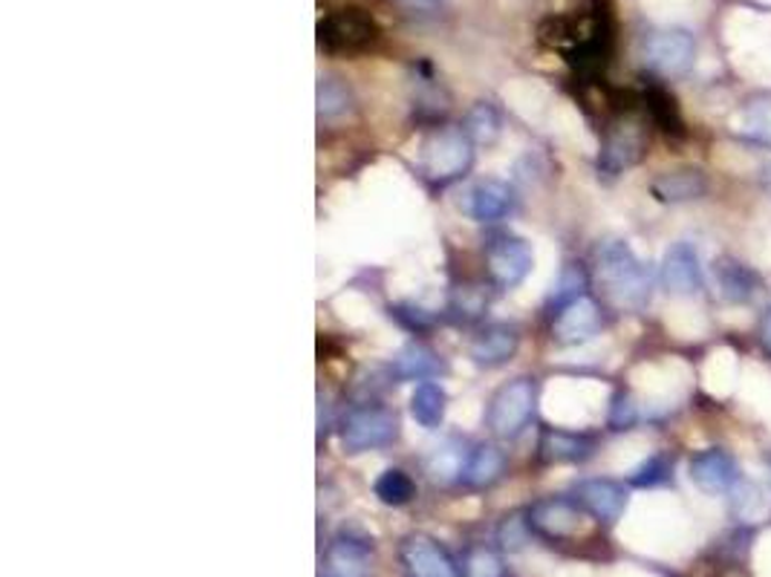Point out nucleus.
<instances>
[{"mask_svg":"<svg viewBox=\"0 0 771 577\" xmlns=\"http://www.w3.org/2000/svg\"><path fill=\"white\" fill-rule=\"evenodd\" d=\"M575 500L595 520L616 522L624 508H627V491L613 479H587V482H580L575 488Z\"/></svg>","mask_w":771,"mask_h":577,"instance_id":"4468645a","label":"nucleus"},{"mask_svg":"<svg viewBox=\"0 0 771 577\" xmlns=\"http://www.w3.org/2000/svg\"><path fill=\"white\" fill-rule=\"evenodd\" d=\"M442 370L439 359L428 346L411 344L408 350L399 352L397 359V375L399 379H431Z\"/></svg>","mask_w":771,"mask_h":577,"instance_id":"393cba45","label":"nucleus"},{"mask_svg":"<svg viewBox=\"0 0 771 577\" xmlns=\"http://www.w3.org/2000/svg\"><path fill=\"white\" fill-rule=\"evenodd\" d=\"M731 511H734L740 520H754L765 511V497L754 482L749 479H736V486L731 488Z\"/></svg>","mask_w":771,"mask_h":577,"instance_id":"bb28decb","label":"nucleus"},{"mask_svg":"<svg viewBox=\"0 0 771 577\" xmlns=\"http://www.w3.org/2000/svg\"><path fill=\"white\" fill-rule=\"evenodd\" d=\"M595 275L618 310H642L651 297V275L627 243L607 239L595 252Z\"/></svg>","mask_w":771,"mask_h":577,"instance_id":"f257e3e1","label":"nucleus"},{"mask_svg":"<svg viewBox=\"0 0 771 577\" xmlns=\"http://www.w3.org/2000/svg\"><path fill=\"white\" fill-rule=\"evenodd\" d=\"M402 566L408 577H460L448 551L428 535H411L402 542Z\"/></svg>","mask_w":771,"mask_h":577,"instance_id":"1a4fd4ad","label":"nucleus"},{"mask_svg":"<svg viewBox=\"0 0 771 577\" xmlns=\"http://www.w3.org/2000/svg\"><path fill=\"white\" fill-rule=\"evenodd\" d=\"M375 497L384 506H408L417 497V482L399 468H388L382 477L375 479Z\"/></svg>","mask_w":771,"mask_h":577,"instance_id":"a878e982","label":"nucleus"},{"mask_svg":"<svg viewBox=\"0 0 771 577\" xmlns=\"http://www.w3.org/2000/svg\"><path fill=\"white\" fill-rule=\"evenodd\" d=\"M475 159V141L462 127H437L422 141V170L433 183H451L466 174Z\"/></svg>","mask_w":771,"mask_h":577,"instance_id":"f03ea898","label":"nucleus"},{"mask_svg":"<svg viewBox=\"0 0 771 577\" xmlns=\"http://www.w3.org/2000/svg\"><path fill=\"white\" fill-rule=\"evenodd\" d=\"M535 404H538V384L531 379H515L509 384H502L489 404V428L495 437L511 439L529 424L535 415Z\"/></svg>","mask_w":771,"mask_h":577,"instance_id":"7ed1b4c3","label":"nucleus"},{"mask_svg":"<svg viewBox=\"0 0 771 577\" xmlns=\"http://www.w3.org/2000/svg\"><path fill=\"white\" fill-rule=\"evenodd\" d=\"M540 451L549 462H580L593 453V439L566 433V430H546Z\"/></svg>","mask_w":771,"mask_h":577,"instance_id":"aec40b11","label":"nucleus"},{"mask_svg":"<svg viewBox=\"0 0 771 577\" xmlns=\"http://www.w3.org/2000/svg\"><path fill=\"white\" fill-rule=\"evenodd\" d=\"M397 430V415L390 413L388 408L364 404V408H355L348 413V419L341 424V442H344V448L350 453L373 451V448L393 442Z\"/></svg>","mask_w":771,"mask_h":577,"instance_id":"20e7f679","label":"nucleus"},{"mask_svg":"<svg viewBox=\"0 0 771 577\" xmlns=\"http://www.w3.org/2000/svg\"><path fill=\"white\" fill-rule=\"evenodd\" d=\"M462 575L466 577H502L500 557L486 546H475L468 549L466 560H462Z\"/></svg>","mask_w":771,"mask_h":577,"instance_id":"c756f323","label":"nucleus"},{"mask_svg":"<svg viewBox=\"0 0 771 577\" xmlns=\"http://www.w3.org/2000/svg\"><path fill=\"white\" fill-rule=\"evenodd\" d=\"M468 214L477 223H495L511 208V188L500 179H482L468 190Z\"/></svg>","mask_w":771,"mask_h":577,"instance_id":"f3484780","label":"nucleus"},{"mask_svg":"<svg viewBox=\"0 0 771 577\" xmlns=\"http://www.w3.org/2000/svg\"><path fill=\"white\" fill-rule=\"evenodd\" d=\"M517 330L515 326H506V324H495V326H486V330L477 335L475 341H471V359H475V364L480 366H500L506 364V361L515 355L517 350Z\"/></svg>","mask_w":771,"mask_h":577,"instance_id":"dca6fc26","label":"nucleus"},{"mask_svg":"<svg viewBox=\"0 0 771 577\" xmlns=\"http://www.w3.org/2000/svg\"><path fill=\"white\" fill-rule=\"evenodd\" d=\"M736 130L754 145L771 148V96H758L740 110Z\"/></svg>","mask_w":771,"mask_h":577,"instance_id":"412c9836","label":"nucleus"},{"mask_svg":"<svg viewBox=\"0 0 771 577\" xmlns=\"http://www.w3.org/2000/svg\"><path fill=\"white\" fill-rule=\"evenodd\" d=\"M486 272H489L491 283L500 288L524 283V277L531 272L529 243L520 237H511V234L491 239L489 248H486Z\"/></svg>","mask_w":771,"mask_h":577,"instance_id":"423d86ee","label":"nucleus"},{"mask_svg":"<svg viewBox=\"0 0 771 577\" xmlns=\"http://www.w3.org/2000/svg\"><path fill=\"white\" fill-rule=\"evenodd\" d=\"M502 464H506V457L497 451L495 444H480L475 453H468V464L462 479H466V486L471 488H486L500 477Z\"/></svg>","mask_w":771,"mask_h":577,"instance_id":"4be33fe9","label":"nucleus"},{"mask_svg":"<svg viewBox=\"0 0 771 577\" xmlns=\"http://www.w3.org/2000/svg\"><path fill=\"white\" fill-rule=\"evenodd\" d=\"M466 464H468V457L466 451H462V444L448 442L442 444V448H437L433 457L428 459V473H431L433 482L448 486V482H453V479L466 473Z\"/></svg>","mask_w":771,"mask_h":577,"instance_id":"b1692460","label":"nucleus"},{"mask_svg":"<svg viewBox=\"0 0 771 577\" xmlns=\"http://www.w3.org/2000/svg\"><path fill=\"white\" fill-rule=\"evenodd\" d=\"M691 479L705 493H729L740 479L736 459L725 451H705L691 459Z\"/></svg>","mask_w":771,"mask_h":577,"instance_id":"ddd939ff","label":"nucleus"},{"mask_svg":"<svg viewBox=\"0 0 771 577\" xmlns=\"http://www.w3.org/2000/svg\"><path fill=\"white\" fill-rule=\"evenodd\" d=\"M587 511L578 500H566V497H553V500H540L529 511V526L546 540H566L575 537L584 528Z\"/></svg>","mask_w":771,"mask_h":577,"instance_id":"6e6552de","label":"nucleus"},{"mask_svg":"<svg viewBox=\"0 0 771 577\" xmlns=\"http://www.w3.org/2000/svg\"><path fill=\"white\" fill-rule=\"evenodd\" d=\"M471 141H480V145H489V141L497 139L500 134V116L491 105H477L471 114H468L466 127H462Z\"/></svg>","mask_w":771,"mask_h":577,"instance_id":"cd10ccee","label":"nucleus"},{"mask_svg":"<svg viewBox=\"0 0 771 577\" xmlns=\"http://www.w3.org/2000/svg\"><path fill=\"white\" fill-rule=\"evenodd\" d=\"M662 283L671 295L694 297L702 292V268L694 246L676 243L667 248L665 261H662Z\"/></svg>","mask_w":771,"mask_h":577,"instance_id":"9b49d317","label":"nucleus"},{"mask_svg":"<svg viewBox=\"0 0 771 577\" xmlns=\"http://www.w3.org/2000/svg\"><path fill=\"white\" fill-rule=\"evenodd\" d=\"M602 332V310L593 297L580 295L575 301L564 303L555 317V339L566 346L584 344Z\"/></svg>","mask_w":771,"mask_h":577,"instance_id":"9d476101","label":"nucleus"},{"mask_svg":"<svg viewBox=\"0 0 771 577\" xmlns=\"http://www.w3.org/2000/svg\"><path fill=\"white\" fill-rule=\"evenodd\" d=\"M642 52L658 76H685L694 67L696 41L687 29H658L644 38Z\"/></svg>","mask_w":771,"mask_h":577,"instance_id":"39448f33","label":"nucleus"},{"mask_svg":"<svg viewBox=\"0 0 771 577\" xmlns=\"http://www.w3.org/2000/svg\"><path fill=\"white\" fill-rule=\"evenodd\" d=\"M633 422H636V404H633V399H627V395H616L613 410H609V424H613L616 430H622V428H631Z\"/></svg>","mask_w":771,"mask_h":577,"instance_id":"2f4dec72","label":"nucleus"},{"mask_svg":"<svg viewBox=\"0 0 771 577\" xmlns=\"http://www.w3.org/2000/svg\"><path fill=\"white\" fill-rule=\"evenodd\" d=\"M460 310L466 312V315H480L482 310H486V297L477 292V288H462L460 292Z\"/></svg>","mask_w":771,"mask_h":577,"instance_id":"473e14b6","label":"nucleus"},{"mask_svg":"<svg viewBox=\"0 0 771 577\" xmlns=\"http://www.w3.org/2000/svg\"><path fill=\"white\" fill-rule=\"evenodd\" d=\"M350 92L348 87L335 81V78H321L319 87V110L324 119H333L339 114H348Z\"/></svg>","mask_w":771,"mask_h":577,"instance_id":"c85d7f7f","label":"nucleus"},{"mask_svg":"<svg viewBox=\"0 0 771 577\" xmlns=\"http://www.w3.org/2000/svg\"><path fill=\"white\" fill-rule=\"evenodd\" d=\"M671 477V459L667 457H651L644 464H638L636 471H633L631 482L636 488H653V486H662L665 479Z\"/></svg>","mask_w":771,"mask_h":577,"instance_id":"7c9ffc66","label":"nucleus"},{"mask_svg":"<svg viewBox=\"0 0 771 577\" xmlns=\"http://www.w3.org/2000/svg\"><path fill=\"white\" fill-rule=\"evenodd\" d=\"M653 197L662 203H691V199L705 197L707 176L696 168L665 170L651 183Z\"/></svg>","mask_w":771,"mask_h":577,"instance_id":"2eb2a0df","label":"nucleus"},{"mask_svg":"<svg viewBox=\"0 0 771 577\" xmlns=\"http://www.w3.org/2000/svg\"><path fill=\"white\" fill-rule=\"evenodd\" d=\"M760 335H763L765 350L771 352V310L763 315V324H760Z\"/></svg>","mask_w":771,"mask_h":577,"instance_id":"72a5a7b5","label":"nucleus"},{"mask_svg":"<svg viewBox=\"0 0 771 577\" xmlns=\"http://www.w3.org/2000/svg\"><path fill=\"white\" fill-rule=\"evenodd\" d=\"M411 413L422 428H439L446 419V390L431 384V381H422L411 399Z\"/></svg>","mask_w":771,"mask_h":577,"instance_id":"5701e85b","label":"nucleus"},{"mask_svg":"<svg viewBox=\"0 0 771 577\" xmlns=\"http://www.w3.org/2000/svg\"><path fill=\"white\" fill-rule=\"evenodd\" d=\"M370 564H373V555H370L368 540L341 535L330 542L319 577H370Z\"/></svg>","mask_w":771,"mask_h":577,"instance_id":"f8f14e48","label":"nucleus"},{"mask_svg":"<svg viewBox=\"0 0 771 577\" xmlns=\"http://www.w3.org/2000/svg\"><path fill=\"white\" fill-rule=\"evenodd\" d=\"M319 38L324 50H361L375 38V23L361 9H341L321 21Z\"/></svg>","mask_w":771,"mask_h":577,"instance_id":"0eeeda50","label":"nucleus"},{"mask_svg":"<svg viewBox=\"0 0 771 577\" xmlns=\"http://www.w3.org/2000/svg\"><path fill=\"white\" fill-rule=\"evenodd\" d=\"M763 188H765V194L771 197V165L763 170Z\"/></svg>","mask_w":771,"mask_h":577,"instance_id":"f704fd0d","label":"nucleus"},{"mask_svg":"<svg viewBox=\"0 0 771 577\" xmlns=\"http://www.w3.org/2000/svg\"><path fill=\"white\" fill-rule=\"evenodd\" d=\"M642 148L644 136L638 134V127H618V130L609 134L607 145H604L602 168L607 170V174H622L624 168H631V165L638 163Z\"/></svg>","mask_w":771,"mask_h":577,"instance_id":"6ab92c4d","label":"nucleus"},{"mask_svg":"<svg viewBox=\"0 0 771 577\" xmlns=\"http://www.w3.org/2000/svg\"><path fill=\"white\" fill-rule=\"evenodd\" d=\"M769 471H771V459H769Z\"/></svg>","mask_w":771,"mask_h":577,"instance_id":"c9c22d12","label":"nucleus"},{"mask_svg":"<svg viewBox=\"0 0 771 577\" xmlns=\"http://www.w3.org/2000/svg\"><path fill=\"white\" fill-rule=\"evenodd\" d=\"M714 277L720 295L729 303H749L754 297V288H758L754 272L734 257H720L714 263Z\"/></svg>","mask_w":771,"mask_h":577,"instance_id":"a211bd4d","label":"nucleus"}]
</instances>
